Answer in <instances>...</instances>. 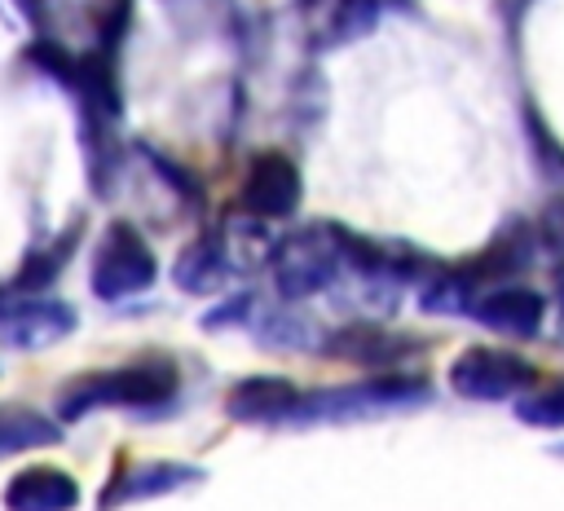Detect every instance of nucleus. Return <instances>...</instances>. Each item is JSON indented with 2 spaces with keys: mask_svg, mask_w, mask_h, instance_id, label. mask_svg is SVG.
<instances>
[{
  "mask_svg": "<svg viewBox=\"0 0 564 511\" xmlns=\"http://www.w3.org/2000/svg\"><path fill=\"white\" fill-rule=\"evenodd\" d=\"M176 392V366L167 357H145L115 370L79 374L57 392L62 418H84L88 410H115V405H154Z\"/></svg>",
  "mask_w": 564,
  "mask_h": 511,
  "instance_id": "1",
  "label": "nucleus"
},
{
  "mask_svg": "<svg viewBox=\"0 0 564 511\" xmlns=\"http://www.w3.org/2000/svg\"><path fill=\"white\" fill-rule=\"evenodd\" d=\"M154 273H159V269H154L150 242H145L132 225L115 220V225L101 233L97 251H93V295H97V300H128V295H141V291L154 286Z\"/></svg>",
  "mask_w": 564,
  "mask_h": 511,
  "instance_id": "2",
  "label": "nucleus"
},
{
  "mask_svg": "<svg viewBox=\"0 0 564 511\" xmlns=\"http://www.w3.org/2000/svg\"><path fill=\"white\" fill-rule=\"evenodd\" d=\"M538 383V370L502 348H467L449 366V388L467 401H511Z\"/></svg>",
  "mask_w": 564,
  "mask_h": 511,
  "instance_id": "3",
  "label": "nucleus"
},
{
  "mask_svg": "<svg viewBox=\"0 0 564 511\" xmlns=\"http://www.w3.org/2000/svg\"><path fill=\"white\" fill-rule=\"evenodd\" d=\"M344 238L335 229H308V233H295L278 247L273 256V278L286 295H313L322 286L335 282L339 273V260H344Z\"/></svg>",
  "mask_w": 564,
  "mask_h": 511,
  "instance_id": "4",
  "label": "nucleus"
},
{
  "mask_svg": "<svg viewBox=\"0 0 564 511\" xmlns=\"http://www.w3.org/2000/svg\"><path fill=\"white\" fill-rule=\"evenodd\" d=\"M427 383L414 374H375L366 383L339 388V392H317L313 401H300L295 418H348V414H375V410H397L423 401Z\"/></svg>",
  "mask_w": 564,
  "mask_h": 511,
  "instance_id": "5",
  "label": "nucleus"
},
{
  "mask_svg": "<svg viewBox=\"0 0 564 511\" xmlns=\"http://www.w3.org/2000/svg\"><path fill=\"white\" fill-rule=\"evenodd\" d=\"M75 330V308L62 300H4L0 304V339L9 348H48Z\"/></svg>",
  "mask_w": 564,
  "mask_h": 511,
  "instance_id": "6",
  "label": "nucleus"
},
{
  "mask_svg": "<svg viewBox=\"0 0 564 511\" xmlns=\"http://www.w3.org/2000/svg\"><path fill=\"white\" fill-rule=\"evenodd\" d=\"M379 22V0H300V26L313 48H344Z\"/></svg>",
  "mask_w": 564,
  "mask_h": 511,
  "instance_id": "7",
  "label": "nucleus"
},
{
  "mask_svg": "<svg viewBox=\"0 0 564 511\" xmlns=\"http://www.w3.org/2000/svg\"><path fill=\"white\" fill-rule=\"evenodd\" d=\"M542 313H546L542 295L533 286H520V282H502L494 291H480V300L471 304V317L480 326H489L498 335H516V339L538 335Z\"/></svg>",
  "mask_w": 564,
  "mask_h": 511,
  "instance_id": "8",
  "label": "nucleus"
},
{
  "mask_svg": "<svg viewBox=\"0 0 564 511\" xmlns=\"http://www.w3.org/2000/svg\"><path fill=\"white\" fill-rule=\"evenodd\" d=\"M242 203L256 216H291L300 203V172L286 154L269 150L251 163L247 181H242Z\"/></svg>",
  "mask_w": 564,
  "mask_h": 511,
  "instance_id": "9",
  "label": "nucleus"
},
{
  "mask_svg": "<svg viewBox=\"0 0 564 511\" xmlns=\"http://www.w3.org/2000/svg\"><path fill=\"white\" fill-rule=\"evenodd\" d=\"M300 401L304 396L295 392V383H286L278 374H251L229 388L225 414L234 423H282V418H295Z\"/></svg>",
  "mask_w": 564,
  "mask_h": 511,
  "instance_id": "10",
  "label": "nucleus"
},
{
  "mask_svg": "<svg viewBox=\"0 0 564 511\" xmlns=\"http://www.w3.org/2000/svg\"><path fill=\"white\" fill-rule=\"evenodd\" d=\"M4 507L9 511H75L79 485L62 467H26L9 480Z\"/></svg>",
  "mask_w": 564,
  "mask_h": 511,
  "instance_id": "11",
  "label": "nucleus"
},
{
  "mask_svg": "<svg viewBox=\"0 0 564 511\" xmlns=\"http://www.w3.org/2000/svg\"><path fill=\"white\" fill-rule=\"evenodd\" d=\"M225 273H229V256H225V247L216 242V238H203V242H189L185 251H181V260H176V286L181 291H216L220 282H225Z\"/></svg>",
  "mask_w": 564,
  "mask_h": 511,
  "instance_id": "12",
  "label": "nucleus"
},
{
  "mask_svg": "<svg viewBox=\"0 0 564 511\" xmlns=\"http://www.w3.org/2000/svg\"><path fill=\"white\" fill-rule=\"evenodd\" d=\"M53 441H62V432L48 414L26 410V405L0 410V458L26 454V449H40V445H53Z\"/></svg>",
  "mask_w": 564,
  "mask_h": 511,
  "instance_id": "13",
  "label": "nucleus"
},
{
  "mask_svg": "<svg viewBox=\"0 0 564 511\" xmlns=\"http://www.w3.org/2000/svg\"><path fill=\"white\" fill-rule=\"evenodd\" d=\"M189 480H198V471L194 467H181V463H150V467H137L119 489H110L106 498H110V507H115V498H154V493H167V489H181V485H189Z\"/></svg>",
  "mask_w": 564,
  "mask_h": 511,
  "instance_id": "14",
  "label": "nucleus"
},
{
  "mask_svg": "<svg viewBox=\"0 0 564 511\" xmlns=\"http://www.w3.org/2000/svg\"><path fill=\"white\" fill-rule=\"evenodd\" d=\"M326 352H339V357H352V361H392L397 352V339L379 335L375 326H344L339 335H330Z\"/></svg>",
  "mask_w": 564,
  "mask_h": 511,
  "instance_id": "15",
  "label": "nucleus"
},
{
  "mask_svg": "<svg viewBox=\"0 0 564 511\" xmlns=\"http://www.w3.org/2000/svg\"><path fill=\"white\" fill-rule=\"evenodd\" d=\"M70 247H75V233L57 238V247H48V251H35V256L26 260V269H22V278H18V291H44V286L62 273Z\"/></svg>",
  "mask_w": 564,
  "mask_h": 511,
  "instance_id": "16",
  "label": "nucleus"
},
{
  "mask_svg": "<svg viewBox=\"0 0 564 511\" xmlns=\"http://www.w3.org/2000/svg\"><path fill=\"white\" fill-rule=\"evenodd\" d=\"M516 414H520L524 423H533V427H564V383L524 396V401L516 405Z\"/></svg>",
  "mask_w": 564,
  "mask_h": 511,
  "instance_id": "17",
  "label": "nucleus"
}]
</instances>
